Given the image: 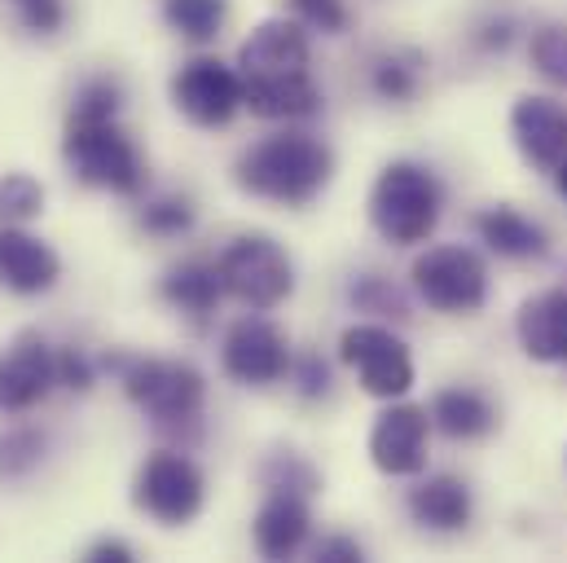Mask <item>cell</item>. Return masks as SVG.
<instances>
[{"label":"cell","mask_w":567,"mask_h":563,"mask_svg":"<svg viewBox=\"0 0 567 563\" xmlns=\"http://www.w3.org/2000/svg\"><path fill=\"white\" fill-rule=\"evenodd\" d=\"M414 286L426 299V308L449 317H471L488 299V269L471 247L444 243L414 260Z\"/></svg>","instance_id":"obj_7"},{"label":"cell","mask_w":567,"mask_h":563,"mask_svg":"<svg viewBox=\"0 0 567 563\" xmlns=\"http://www.w3.org/2000/svg\"><path fill=\"white\" fill-rule=\"evenodd\" d=\"M312 62L308 53V35L299 31V22L269 18L260 22L243 49H238V75L243 80H274V75H303Z\"/></svg>","instance_id":"obj_13"},{"label":"cell","mask_w":567,"mask_h":563,"mask_svg":"<svg viewBox=\"0 0 567 563\" xmlns=\"http://www.w3.org/2000/svg\"><path fill=\"white\" fill-rule=\"evenodd\" d=\"M44 212V185L27 172L0 176V225H27Z\"/></svg>","instance_id":"obj_25"},{"label":"cell","mask_w":567,"mask_h":563,"mask_svg":"<svg viewBox=\"0 0 567 563\" xmlns=\"http://www.w3.org/2000/svg\"><path fill=\"white\" fill-rule=\"evenodd\" d=\"M511 129L528 163L555 172L567 158V106L555 98H519L511 111Z\"/></svg>","instance_id":"obj_15"},{"label":"cell","mask_w":567,"mask_h":563,"mask_svg":"<svg viewBox=\"0 0 567 563\" xmlns=\"http://www.w3.org/2000/svg\"><path fill=\"white\" fill-rule=\"evenodd\" d=\"M440 181L431 176V167L396 158L379 172L374 190H370V225L392 243V247H419L435 234L440 225Z\"/></svg>","instance_id":"obj_2"},{"label":"cell","mask_w":567,"mask_h":563,"mask_svg":"<svg viewBox=\"0 0 567 563\" xmlns=\"http://www.w3.org/2000/svg\"><path fill=\"white\" fill-rule=\"evenodd\" d=\"M290 379H295V392L303 401H321L330 392V366L317 352H303L299 361H290Z\"/></svg>","instance_id":"obj_32"},{"label":"cell","mask_w":567,"mask_h":563,"mask_svg":"<svg viewBox=\"0 0 567 563\" xmlns=\"http://www.w3.org/2000/svg\"><path fill=\"white\" fill-rule=\"evenodd\" d=\"M220 366L234 383H247V388H269L290 375V344L286 335L265 321V317H243L229 326L225 335V348H220Z\"/></svg>","instance_id":"obj_10"},{"label":"cell","mask_w":567,"mask_h":563,"mask_svg":"<svg viewBox=\"0 0 567 563\" xmlns=\"http://www.w3.org/2000/svg\"><path fill=\"white\" fill-rule=\"evenodd\" d=\"M9 4H22V0H9Z\"/></svg>","instance_id":"obj_39"},{"label":"cell","mask_w":567,"mask_h":563,"mask_svg":"<svg viewBox=\"0 0 567 563\" xmlns=\"http://www.w3.org/2000/svg\"><path fill=\"white\" fill-rule=\"evenodd\" d=\"M555 176H559V190H564V198H567V158L555 167Z\"/></svg>","instance_id":"obj_38"},{"label":"cell","mask_w":567,"mask_h":563,"mask_svg":"<svg viewBox=\"0 0 567 563\" xmlns=\"http://www.w3.org/2000/svg\"><path fill=\"white\" fill-rule=\"evenodd\" d=\"M247 111L260 120H308L321 111V89L312 71L303 75H274V80H243Z\"/></svg>","instance_id":"obj_18"},{"label":"cell","mask_w":567,"mask_h":563,"mask_svg":"<svg viewBox=\"0 0 567 563\" xmlns=\"http://www.w3.org/2000/svg\"><path fill=\"white\" fill-rule=\"evenodd\" d=\"M519 344L533 361H567V290H542L519 308Z\"/></svg>","instance_id":"obj_17"},{"label":"cell","mask_w":567,"mask_h":563,"mask_svg":"<svg viewBox=\"0 0 567 563\" xmlns=\"http://www.w3.org/2000/svg\"><path fill=\"white\" fill-rule=\"evenodd\" d=\"M260 480H265L269 493H274V489H286V493L312 498V489H317V471H312L299 453H274V458L260 467Z\"/></svg>","instance_id":"obj_28"},{"label":"cell","mask_w":567,"mask_h":563,"mask_svg":"<svg viewBox=\"0 0 567 563\" xmlns=\"http://www.w3.org/2000/svg\"><path fill=\"white\" fill-rule=\"evenodd\" d=\"M18 18H22V27L35 31V35H53V31L62 27L66 9H62V0H22V4H18Z\"/></svg>","instance_id":"obj_34"},{"label":"cell","mask_w":567,"mask_h":563,"mask_svg":"<svg viewBox=\"0 0 567 563\" xmlns=\"http://www.w3.org/2000/svg\"><path fill=\"white\" fill-rule=\"evenodd\" d=\"M172 102L176 111L198 129H225L243 106V75L225 66L220 58H194L172 75Z\"/></svg>","instance_id":"obj_9"},{"label":"cell","mask_w":567,"mask_h":563,"mask_svg":"<svg viewBox=\"0 0 567 563\" xmlns=\"http://www.w3.org/2000/svg\"><path fill=\"white\" fill-rule=\"evenodd\" d=\"M58 383L62 388H75V392H89L93 388V361L80 348H66L58 357Z\"/></svg>","instance_id":"obj_35"},{"label":"cell","mask_w":567,"mask_h":563,"mask_svg":"<svg viewBox=\"0 0 567 563\" xmlns=\"http://www.w3.org/2000/svg\"><path fill=\"white\" fill-rule=\"evenodd\" d=\"M220 282L225 295H234L238 304L269 313L295 290V265L286 256V247L269 234H243L220 252Z\"/></svg>","instance_id":"obj_4"},{"label":"cell","mask_w":567,"mask_h":563,"mask_svg":"<svg viewBox=\"0 0 567 563\" xmlns=\"http://www.w3.org/2000/svg\"><path fill=\"white\" fill-rule=\"evenodd\" d=\"M290 4L299 9L303 22H312V27L326 31V35L348 31V4H343V0H290Z\"/></svg>","instance_id":"obj_33"},{"label":"cell","mask_w":567,"mask_h":563,"mask_svg":"<svg viewBox=\"0 0 567 563\" xmlns=\"http://www.w3.org/2000/svg\"><path fill=\"white\" fill-rule=\"evenodd\" d=\"M158 295L172 308H181L185 317H207V313H216V304L225 295L220 265H212V260H185V265L167 269V278L158 282Z\"/></svg>","instance_id":"obj_22"},{"label":"cell","mask_w":567,"mask_h":563,"mask_svg":"<svg viewBox=\"0 0 567 563\" xmlns=\"http://www.w3.org/2000/svg\"><path fill=\"white\" fill-rule=\"evenodd\" d=\"M124 106V89L115 75H89L71 98V120H115Z\"/></svg>","instance_id":"obj_26"},{"label":"cell","mask_w":567,"mask_h":563,"mask_svg":"<svg viewBox=\"0 0 567 563\" xmlns=\"http://www.w3.org/2000/svg\"><path fill=\"white\" fill-rule=\"evenodd\" d=\"M317 560L352 563V560H361V546H357L352 538H326V542H317Z\"/></svg>","instance_id":"obj_37"},{"label":"cell","mask_w":567,"mask_h":563,"mask_svg":"<svg viewBox=\"0 0 567 563\" xmlns=\"http://www.w3.org/2000/svg\"><path fill=\"white\" fill-rule=\"evenodd\" d=\"M133 502H137V511H145L154 524L181 529V524H189L203 511L207 480H203V471L181 449H158V453L145 458L142 471H137Z\"/></svg>","instance_id":"obj_6"},{"label":"cell","mask_w":567,"mask_h":563,"mask_svg":"<svg viewBox=\"0 0 567 563\" xmlns=\"http://www.w3.org/2000/svg\"><path fill=\"white\" fill-rule=\"evenodd\" d=\"M533 62L546 80L567 89V27H542L533 35Z\"/></svg>","instance_id":"obj_31"},{"label":"cell","mask_w":567,"mask_h":563,"mask_svg":"<svg viewBox=\"0 0 567 563\" xmlns=\"http://www.w3.org/2000/svg\"><path fill=\"white\" fill-rule=\"evenodd\" d=\"M410 515L423 524V529H435V533H457L471 524V489L457 480V475H426L410 489L405 498Z\"/></svg>","instance_id":"obj_19"},{"label":"cell","mask_w":567,"mask_h":563,"mask_svg":"<svg viewBox=\"0 0 567 563\" xmlns=\"http://www.w3.org/2000/svg\"><path fill=\"white\" fill-rule=\"evenodd\" d=\"M426 440H431V414L419 406H392L370 431V462L383 475H419L426 467Z\"/></svg>","instance_id":"obj_12"},{"label":"cell","mask_w":567,"mask_h":563,"mask_svg":"<svg viewBox=\"0 0 567 563\" xmlns=\"http://www.w3.org/2000/svg\"><path fill=\"white\" fill-rule=\"evenodd\" d=\"M343 361L357 370L361 388L379 401H401L414 388V357L401 335H392L379 321H357L339 339Z\"/></svg>","instance_id":"obj_8"},{"label":"cell","mask_w":567,"mask_h":563,"mask_svg":"<svg viewBox=\"0 0 567 563\" xmlns=\"http://www.w3.org/2000/svg\"><path fill=\"white\" fill-rule=\"evenodd\" d=\"M423 66H426L423 53L396 49V53H388V58L374 62L370 84H374V93H379L383 102H414L419 89H423Z\"/></svg>","instance_id":"obj_24"},{"label":"cell","mask_w":567,"mask_h":563,"mask_svg":"<svg viewBox=\"0 0 567 563\" xmlns=\"http://www.w3.org/2000/svg\"><path fill=\"white\" fill-rule=\"evenodd\" d=\"M308 529H312V511H308V498L303 493H286L274 489L256 515V551L265 560H286L295 555L303 542H308Z\"/></svg>","instance_id":"obj_16"},{"label":"cell","mask_w":567,"mask_h":563,"mask_svg":"<svg viewBox=\"0 0 567 563\" xmlns=\"http://www.w3.org/2000/svg\"><path fill=\"white\" fill-rule=\"evenodd\" d=\"M62 158L80 185L111 190V194H142L145 158L137 141L115 120H66Z\"/></svg>","instance_id":"obj_3"},{"label":"cell","mask_w":567,"mask_h":563,"mask_svg":"<svg viewBox=\"0 0 567 563\" xmlns=\"http://www.w3.org/2000/svg\"><path fill=\"white\" fill-rule=\"evenodd\" d=\"M334 176V150L312 133H274L243 150L234 163V181L265 203L303 207L312 203Z\"/></svg>","instance_id":"obj_1"},{"label":"cell","mask_w":567,"mask_h":563,"mask_svg":"<svg viewBox=\"0 0 567 563\" xmlns=\"http://www.w3.org/2000/svg\"><path fill=\"white\" fill-rule=\"evenodd\" d=\"M352 304L361 313H374V317H396V321L410 317V304L401 299V290L388 278H361L352 286Z\"/></svg>","instance_id":"obj_29"},{"label":"cell","mask_w":567,"mask_h":563,"mask_svg":"<svg viewBox=\"0 0 567 563\" xmlns=\"http://www.w3.org/2000/svg\"><path fill=\"white\" fill-rule=\"evenodd\" d=\"M44 458V436L35 431H4L0 436V475H27Z\"/></svg>","instance_id":"obj_30"},{"label":"cell","mask_w":567,"mask_h":563,"mask_svg":"<svg viewBox=\"0 0 567 563\" xmlns=\"http://www.w3.org/2000/svg\"><path fill=\"white\" fill-rule=\"evenodd\" d=\"M475 229L480 238L506 256V260H533V256H546V229L537 221H528L524 212L515 207H488L475 216Z\"/></svg>","instance_id":"obj_21"},{"label":"cell","mask_w":567,"mask_h":563,"mask_svg":"<svg viewBox=\"0 0 567 563\" xmlns=\"http://www.w3.org/2000/svg\"><path fill=\"white\" fill-rule=\"evenodd\" d=\"M225 18H229V0H163V22L194 44L216 40Z\"/></svg>","instance_id":"obj_23"},{"label":"cell","mask_w":567,"mask_h":563,"mask_svg":"<svg viewBox=\"0 0 567 563\" xmlns=\"http://www.w3.org/2000/svg\"><path fill=\"white\" fill-rule=\"evenodd\" d=\"M84 560H93V563H106V560L128 563V560H137V551H133L128 542H120V538H102V542H93V546L84 551Z\"/></svg>","instance_id":"obj_36"},{"label":"cell","mask_w":567,"mask_h":563,"mask_svg":"<svg viewBox=\"0 0 567 563\" xmlns=\"http://www.w3.org/2000/svg\"><path fill=\"white\" fill-rule=\"evenodd\" d=\"M120 383L128 401L158 427H181L203 414L207 383L189 361H128Z\"/></svg>","instance_id":"obj_5"},{"label":"cell","mask_w":567,"mask_h":563,"mask_svg":"<svg viewBox=\"0 0 567 563\" xmlns=\"http://www.w3.org/2000/svg\"><path fill=\"white\" fill-rule=\"evenodd\" d=\"M62 278V260L49 243L22 225H0V286L13 295H44Z\"/></svg>","instance_id":"obj_14"},{"label":"cell","mask_w":567,"mask_h":563,"mask_svg":"<svg viewBox=\"0 0 567 563\" xmlns=\"http://www.w3.org/2000/svg\"><path fill=\"white\" fill-rule=\"evenodd\" d=\"M58 383V357L44 344V335L22 330L0 352V414H27L35 410Z\"/></svg>","instance_id":"obj_11"},{"label":"cell","mask_w":567,"mask_h":563,"mask_svg":"<svg viewBox=\"0 0 567 563\" xmlns=\"http://www.w3.org/2000/svg\"><path fill=\"white\" fill-rule=\"evenodd\" d=\"M431 427H440L449 440H480L497 427V410L475 388H444L431 401Z\"/></svg>","instance_id":"obj_20"},{"label":"cell","mask_w":567,"mask_h":563,"mask_svg":"<svg viewBox=\"0 0 567 563\" xmlns=\"http://www.w3.org/2000/svg\"><path fill=\"white\" fill-rule=\"evenodd\" d=\"M142 229L154 238H185L194 229V203L189 198H150L142 207Z\"/></svg>","instance_id":"obj_27"}]
</instances>
